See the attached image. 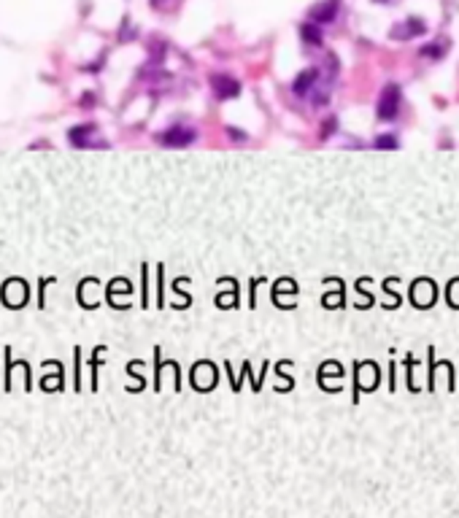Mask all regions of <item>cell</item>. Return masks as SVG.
<instances>
[{
  "label": "cell",
  "instance_id": "cell-1",
  "mask_svg": "<svg viewBox=\"0 0 459 518\" xmlns=\"http://www.w3.org/2000/svg\"><path fill=\"white\" fill-rule=\"evenodd\" d=\"M400 97H403V95H400L398 84H386V87H383L381 97H378V111H376L381 122H392V119L400 114Z\"/></svg>",
  "mask_w": 459,
  "mask_h": 518
},
{
  "label": "cell",
  "instance_id": "cell-2",
  "mask_svg": "<svg viewBox=\"0 0 459 518\" xmlns=\"http://www.w3.org/2000/svg\"><path fill=\"white\" fill-rule=\"evenodd\" d=\"M195 138H198V133L189 130V127H168V130H162V133L157 135V140H160L162 146H170V149H181V146L195 143Z\"/></svg>",
  "mask_w": 459,
  "mask_h": 518
},
{
  "label": "cell",
  "instance_id": "cell-3",
  "mask_svg": "<svg viewBox=\"0 0 459 518\" xmlns=\"http://www.w3.org/2000/svg\"><path fill=\"white\" fill-rule=\"evenodd\" d=\"M211 87H214V95L219 100H230V97L241 95V81L227 76V73H214L211 76Z\"/></svg>",
  "mask_w": 459,
  "mask_h": 518
},
{
  "label": "cell",
  "instance_id": "cell-4",
  "mask_svg": "<svg viewBox=\"0 0 459 518\" xmlns=\"http://www.w3.org/2000/svg\"><path fill=\"white\" fill-rule=\"evenodd\" d=\"M338 8H340V0H321L308 11V19L316 25H330V22H335Z\"/></svg>",
  "mask_w": 459,
  "mask_h": 518
},
{
  "label": "cell",
  "instance_id": "cell-5",
  "mask_svg": "<svg viewBox=\"0 0 459 518\" xmlns=\"http://www.w3.org/2000/svg\"><path fill=\"white\" fill-rule=\"evenodd\" d=\"M427 32V25L422 22V19H405L400 28H392V38H398V41H408L413 35H424Z\"/></svg>",
  "mask_w": 459,
  "mask_h": 518
},
{
  "label": "cell",
  "instance_id": "cell-6",
  "mask_svg": "<svg viewBox=\"0 0 459 518\" xmlns=\"http://www.w3.org/2000/svg\"><path fill=\"white\" fill-rule=\"evenodd\" d=\"M316 81H319V71L316 68H308V71H303L300 76L294 78V84H292V92L294 95H311V92L316 90Z\"/></svg>",
  "mask_w": 459,
  "mask_h": 518
},
{
  "label": "cell",
  "instance_id": "cell-7",
  "mask_svg": "<svg viewBox=\"0 0 459 518\" xmlns=\"http://www.w3.org/2000/svg\"><path fill=\"white\" fill-rule=\"evenodd\" d=\"M92 133H95V124H81V127H73V130L68 133V138H71L73 146H95L90 140Z\"/></svg>",
  "mask_w": 459,
  "mask_h": 518
},
{
  "label": "cell",
  "instance_id": "cell-8",
  "mask_svg": "<svg viewBox=\"0 0 459 518\" xmlns=\"http://www.w3.org/2000/svg\"><path fill=\"white\" fill-rule=\"evenodd\" d=\"M300 35H303V41L311 46H321V41H324L321 25H316V22H306V25L300 28Z\"/></svg>",
  "mask_w": 459,
  "mask_h": 518
},
{
  "label": "cell",
  "instance_id": "cell-9",
  "mask_svg": "<svg viewBox=\"0 0 459 518\" xmlns=\"http://www.w3.org/2000/svg\"><path fill=\"white\" fill-rule=\"evenodd\" d=\"M446 49H448V41L443 38V41H438V46H424L422 54H424V57H443Z\"/></svg>",
  "mask_w": 459,
  "mask_h": 518
},
{
  "label": "cell",
  "instance_id": "cell-10",
  "mask_svg": "<svg viewBox=\"0 0 459 518\" xmlns=\"http://www.w3.org/2000/svg\"><path fill=\"white\" fill-rule=\"evenodd\" d=\"M376 149H398V138L395 135H378L373 140Z\"/></svg>",
  "mask_w": 459,
  "mask_h": 518
},
{
  "label": "cell",
  "instance_id": "cell-11",
  "mask_svg": "<svg viewBox=\"0 0 459 518\" xmlns=\"http://www.w3.org/2000/svg\"><path fill=\"white\" fill-rule=\"evenodd\" d=\"M227 135L235 138V140H246V133H241L238 127H227Z\"/></svg>",
  "mask_w": 459,
  "mask_h": 518
},
{
  "label": "cell",
  "instance_id": "cell-12",
  "mask_svg": "<svg viewBox=\"0 0 459 518\" xmlns=\"http://www.w3.org/2000/svg\"><path fill=\"white\" fill-rule=\"evenodd\" d=\"M333 127H335V119H330V122H324V138L333 135Z\"/></svg>",
  "mask_w": 459,
  "mask_h": 518
}]
</instances>
